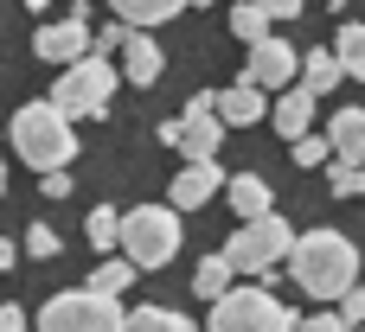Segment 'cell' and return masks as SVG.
I'll list each match as a JSON object with an SVG mask.
<instances>
[{
  "label": "cell",
  "instance_id": "cell-1",
  "mask_svg": "<svg viewBox=\"0 0 365 332\" xmlns=\"http://www.w3.org/2000/svg\"><path fill=\"white\" fill-rule=\"evenodd\" d=\"M289 275H295L302 294L340 301V294L359 282V250H353V237H340V230H308V237H295V250H289Z\"/></svg>",
  "mask_w": 365,
  "mask_h": 332
},
{
  "label": "cell",
  "instance_id": "cell-2",
  "mask_svg": "<svg viewBox=\"0 0 365 332\" xmlns=\"http://www.w3.org/2000/svg\"><path fill=\"white\" fill-rule=\"evenodd\" d=\"M6 141H13V154H19L32 173L71 166V154H77V115H64L51 96H45V102H26V109H13Z\"/></svg>",
  "mask_w": 365,
  "mask_h": 332
},
{
  "label": "cell",
  "instance_id": "cell-3",
  "mask_svg": "<svg viewBox=\"0 0 365 332\" xmlns=\"http://www.w3.org/2000/svg\"><path fill=\"white\" fill-rule=\"evenodd\" d=\"M115 83H122V64H109V51H83L77 64H64V70H58L51 102H58L64 115H77V122H96V115L109 109Z\"/></svg>",
  "mask_w": 365,
  "mask_h": 332
},
{
  "label": "cell",
  "instance_id": "cell-4",
  "mask_svg": "<svg viewBox=\"0 0 365 332\" xmlns=\"http://www.w3.org/2000/svg\"><path fill=\"white\" fill-rule=\"evenodd\" d=\"M180 205H135L122 218V256H135V269H167L180 256Z\"/></svg>",
  "mask_w": 365,
  "mask_h": 332
},
{
  "label": "cell",
  "instance_id": "cell-5",
  "mask_svg": "<svg viewBox=\"0 0 365 332\" xmlns=\"http://www.w3.org/2000/svg\"><path fill=\"white\" fill-rule=\"evenodd\" d=\"M122 326H128V314L103 288H64L38 307V332H122Z\"/></svg>",
  "mask_w": 365,
  "mask_h": 332
},
{
  "label": "cell",
  "instance_id": "cell-6",
  "mask_svg": "<svg viewBox=\"0 0 365 332\" xmlns=\"http://www.w3.org/2000/svg\"><path fill=\"white\" fill-rule=\"evenodd\" d=\"M205 332H302V320L269 294V288H231L212 301Z\"/></svg>",
  "mask_w": 365,
  "mask_h": 332
},
{
  "label": "cell",
  "instance_id": "cell-7",
  "mask_svg": "<svg viewBox=\"0 0 365 332\" xmlns=\"http://www.w3.org/2000/svg\"><path fill=\"white\" fill-rule=\"evenodd\" d=\"M289 250H295V230L269 211V218H244L237 230H231V243H225V256L237 262V275H263V288L276 282L269 269L276 262H289Z\"/></svg>",
  "mask_w": 365,
  "mask_h": 332
},
{
  "label": "cell",
  "instance_id": "cell-8",
  "mask_svg": "<svg viewBox=\"0 0 365 332\" xmlns=\"http://www.w3.org/2000/svg\"><path fill=\"white\" fill-rule=\"evenodd\" d=\"M32 51H38L45 64H58V70H64V64H77L83 51H96V26H90V6L77 0L64 19L38 26V32H32Z\"/></svg>",
  "mask_w": 365,
  "mask_h": 332
},
{
  "label": "cell",
  "instance_id": "cell-9",
  "mask_svg": "<svg viewBox=\"0 0 365 332\" xmlns=\"http://www.w3.org/2000/svg\"><path fill=\"white\" fill-rule=\"evenodd\" d=\"M218 147H225V115H218V96L205 90L180 109V154L186 160H218Z\"/></svg>",
  "mask_w": 365,
  "mask_h": 332
},
{
  "label": "cell",
  "instance_id": "cell-10",
  "mask_svg": "<svg viewBox=\"0 0 365 332\" xmlns=\"http://www.w3.org/2000/svg\"><path fill=\"white\" fill-rule=\"evenodd\" d=\"M244 77H250V83H263V90H289V83L302 77V58H295V45H289V38H257V45H250Z\"/></svg>",
  "mask_w": 365,
  "mask_h": 332
},
{
  "label": "cell",
  "instance_id": "cell-11",
  "mask_svg": "<svg viewBox=\"0 0 365 332\" xmlns=\"http://www.w3.org/2000/svg\"><path fill=\"white\" fill-rule=\"evenodd\" d=\"M225 186H231V179H225V166H218V160H186V166L173 173V192H167V205H180V211H199V205H212Z\"/></svg>",
  "mask_w": 365,
  "mask_h": 332
},
{
  "label": "cell",
  "instance_id": "cell-12",
  "mask_svg": "<svg viewBox=\"0 0 365 332\" xmlns=\"http://www.w3.org/2000/svg\"><path fill=\"white\" fill-rule=\"evenodd\" d=\"M160 70H167V51L154 45V32H148V26H128V38H122V77H128L135 90H154Z\"/></svg>",
  "mask_w": 365,
  "mask_h": 332
},
{
  "label": "cell",
  "instance_id": "cell-13",
  "mask_svg": "<svg viewBox=\"0 0 365 332\" xmlns=\"http://www.w3.org/2000/svg\"><path fill=\"white\" fill-rule=\"evenodd\" d=\"M218 115H225V128L269 122V90H263V83H250V77H237L231 90H218Z\"/></svg>",
  "mask_w": 365,
  "mask_h": 332
},
{
  "label": "cell",
  "instance_id": "cell-14",
  "mask_svg": "<svg viewBox=\"0 0 365 332\" xmlns=\"http://www.w3.org/2000/svg\"><path fill=\"white\" fill-rule=\"evenodd\" d=\"M314 90L308 83H289L282 96H276V109H269V122H276V134L282 141H302V134H314Z\"/></svg>",
  "mask_w": 365,
  "mask_h": 332
},
{
  "label": "cell",
  "instance_id": "cell-15",
  "mask_svg": "<svg viewBox=\"0 0 365 332\" xmlns=\"http://www.w3.org/2000/svg\"><path fill=\"white\" fill-rule=\"evenodd\" d=\"M225 198H231V218L244 224V218H269L276 211V192H269V179L263 173H237L231 186H225Z\"/></svg>",
  "mask_w": 365,
  "mask_h": 332
},
{
  "label": "cell",
  "instance_id": "cell-16",
  "mask_svg": "<svg viewBox=\"0 0 365 332\" xmlns=\"http://www.w3.org/2000/svg\"><path fill=\"white\" fill-rule=\"evenodd\" d=\"M327 141H334L340 160H365V109H340L327 122Z\"/></svg>",
  "mask_w": 365,
  "mask_h": 332
},
{
  "label": "cell",
  "instance_id": "cell-17",
  "mask_svg": "<svg viewBox=\"0 0 365 332\" xmlns=\"http://www.w3.org/2000/svg\"><path fill=\"white\" fill-rule=\"evenodd\" d=\"M231 282H237V262L218 250V256H205L199 269H192V294L199 301H218V294H231Z\"/></svg>",
  "mask_w": 365,
  "mask_h": 332
},
{
  "label": "cell",
  "instance_id": "cell-18",
  "mask_svg": "<svg viewBox=\"0 0 365 332\" xmlns=\"http://www.w3.org/2000/svg\"><path fill=\"white\" fill-rule=\"evenodd\" d=\"M340 77H346V64H340V51H308V58H302V83H308L314 96H327V90H334Z\"/></svg>",
  "mask_w": 365,
  "mask_h": 332
},
{
  "label": "cell",
  "instance_id": "cell-19",
  "mask_svg": "<svg viewBox=\"0 0 365 332\" xmlns=\"http://www.w3.org/2000/svg\"><path fill=\"white\" fill-rule=\"evenodd\" d=\"M115 6V19H128V26H160V19H173L180 6H192V0H109Z\"/></svg>",
  "mask_w": 365,
  "mask_h": 332
},
{
  "label": "cell",
  "instance_id": "cell-20",
  "mask_svg": "<svg viewBox=\"0 0 365 332\" xmlns=\"http://www.w3.org/2000/svg\"><path fill=\"white\" fill-rule=\"evenodd\" d=\"M122 332H199V326H192L186 314H173V307H135Z\"/></svg>",
  "mask_w": 365,
  "mask_h": 332
},
{
  "label": "cell",
  "instance_id": "cell-21",
  "mask_svg": "<svg viewBox=\"0 0 365 332\" xmlns=\"http://www.w3.org/2000/svg\"><path fill=\"white\" fill-rule=\"evenodd\" d=\"M83 237H90L96 250H115V243H122V211H115V205H96V211L83 218Z\"/></svg>",
  "mask_w": 365,
  "mask_h": 332
},
{
  "label": "cell",
  "instance_id": "cell-22",
  "mask_svg": "<svg viewBox=\"0 0 365 332\" xmlns=\"http://www.w3.org/2000/svg\"><path fill=\"white\" fill-rule=\"evenodd\" d=\"M269 6H257V0H244V6H231V32L244 38V45H257V38H269Z\"/></svg>",
  "mask_w": 365,
  "mask_h": 332
},
{
  "label": "cell",
  "instance_id": "cell-23",
  "mask_svg": "<svg viewBox=\"0 0 365 332\" xmlns=\"http://www.w3.org/2000/svg\"><path fill=\"white\" fill-rule=\"evenodd\" d=\"M327 186H334V198H359L365 192V160H327Z\"/></svg>",
  "mask_w": 365,
  "mask_h": 332
},
{
  "label": "cell",
  "instance_id": "cell-24",
  "mask_svg": "<svg viewBox=\"0 0 365 332\" xmlns=\"http://www.w3.org/2000/svg\"><path fill=\"white\" fill-rule=\"evenodd\" d=\"M334 51H340V64H346V77H365V19H353V26H340V38H334Z\"/></svg>",
  "mask_w": 365,
  "mask_h": 332
},
{
  "label": "cell",
  "instance_id": "cell-25",
  "mask_svg": "<svg viewBox=\"0 0 365 332\" xmlns=\"http://www.w3.org/2000/svg\"><path fill=\"white\" fill-rule=\"evenodd\" d=\"M135 282V256H115V262H103L96 275H90V288H103V294H122Z\"/></svg>",
  "mask_w": 365,
  "mask_h": 332
},
{
  "label": "cell",
  "instance_id": "cell-26",
  "mask_svg": "<svg viewBox=\"0 0 365 332\" xmlns=\"http://www.w3.org/2000/svg\"><path fill=\"white\" fill-rule=\"evenodd\" d=\"M19 250H26L32 262H51L64 243H58V230H51V224H26V243H19Z\"/></svg>",
  "mask_w": 365,
  "mask_h": 332
},
{
  "label": "cell",
  "instance_id": "cell-27",
  "mask_svg": "<svg viewBox=\"0 0 365 332\" xmlns=\"http://www.w3.org/2000/svg\"><path fill=\"white\" fill-rule=\"evenodd\" d=\"M295 147V166H327L334 160V141L327 134H302V141H289Z\"/></svg>",
  "mask_w": 365,
  "mask_h": 332
},
{
  "label": "cell",
  "instance_id": "cell-28",
  "mask_svg": "<svg viewBox=\"0 0 365 332\" xmlns=\"http://www.w3.org/2000/svg\"><path fill=\"white\" fill-rule=\"evenodd\" d=\"M334 307H340V320H346V332H359V326H365V288H359V282H353V288H346V294H340Z\"/></svg>",
  "mask_w": 365,
  "mask_h": 332
},
{
  "label": "cell",
  "instance_id": "cell-29",
  "mask_svg": "<svg viewBox=\"0 0 365 332\" xmlns=\"http://www.w3.org/2000/svg\"><path fill=\"white\" fill-rule=\"evenodd\" d=\"M122 38H128V19H109V26H96V51H122Z\"/></svg>",
  "mask_w": 365,
  "mask_h": 332
},
{
  "label": "cell",
  "instance_id": "cell-30",
  "mask_svg": "<svg viewBox=\"0 0 365 332\" xmlns=\"http://www.w3.org/2000/svg\"><path fill=\"white\" fill-rule=\"evenodd\" d=\"M32 326H38V320H26V307H13V301L0 307V332H32Z\"/></svg>",
  "mask_w": 365,
  "mask_h": 332
},
{
  "label": "cell",
  "instance_id": "cell-31",
  "mask_svg": "<svg viewBox=\"0 0 365 332\" xmlns=\"http://www.w3.org/2000/svg\"><path fill=\"white\" fill-rule=\"evenodd\" d=\"M302 332H346V320H340V307H334V314H308Z\"/></svg>",
  "mask_w": 365,
  "mask_h": 332
},
{
  "label": "cell",
  "instance_id": "cell-32",
  "mask_svg": "<svg viewBox=\"0 0 365 332\" xmlns=\"http://www.w3.org/2000/svg\"><path fill=\"white\" fill-rule=\"evenodd\" d=\"M38 186H45V198H71V173H64V166H51Z\"/></svg>",
  "mask_w": 365,
  "mask_h": 332
},
{
  "label": "cell",
  "instance_id": "cell-33",
  "mask_svg": "<svg viewBox=\"0 0 365 332\" xmlns=\"http://www.w3.org/2000/svg\"><path fill=\"white\" fill-rule=\"evenodd\" d=\"M257 6H269V13H276V19H295V13H302V6H308V0H257Z\"/></svg>",
  "mask_w": 365,
  "mask_h": 332
},
{
  "label": "cell",
  "instance_id": "cell-34",
  "mask_svg": "<svg viewBox=\"0 0 365 332\" xmlns=\"http://www.w3.org/2000/svg\"><path fill=\"white\" fill-rule=\"evenodd\" d=\"M13 262H19V243H6V237H0V269H13Z\"/></svg>",
  "mask_w": 365,
  "mask_h": 332
},
{
  "label": "cell",
  "instance_id": "cell-35",
  "mask_svg": "<svg viewBox=\"0 0 365 332\" xmlns=\"http://www.w3.org/2000/svg\"><path fill=\"white\" fill-rule=\"evenodd\" d=\"M19 6H26V13H45V6H51V0H19Z\"/></svg>",
  "mask_w": 365,
  "mask_h": 332
},
{
  "label": "cell",
  "instance_id": "cell-36",
  "mask_svg": "<svg viewBox=\"0 0 365 332\" xmlns=\"http://www.w3.org/2000/svg\"><path fill=\"white\" fill-rule=\"evenodd\" d=\"M0 192H6V166H0Z\"/></svg>",
  "mask_w": 365,
  "mask_h": 332
},
{
  "label": "cell",
  "instance_id": "cell-37",
  "mask_svg": "<svg viewBox=\"0 0 365 332\" xmlns=\"http://www.w3.org/2000/svg\"><path fill=\"white\" fill-rule=\"evenodd\" d=\"M327 6H346V0H327Z\"/></svg>",
  "mask_w": 365,
  "mask_h": 332
},
{
  "label": "cell",
  "instance_id": "cell-38",
  "mask_svg": "<svg viewBox=\"0 0 365 332\" xmlns=\"http://www.w3.org/2000/svg\"><path fill=\"white\" fill-rule=\"evenodd\" d=\"M192 6H199V0H192Z\"/></svg>",
  "mask_w": 365,
  "mask_h": 332
}]
</instances>
